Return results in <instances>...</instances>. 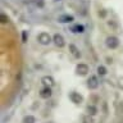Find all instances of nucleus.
Wrapping results in <instances>:
<instances>
[{
    "label": "nucleus",
    "mask_w": 123,
    "mask_h": 123,
    "mask_svg": "<svg viewBox=\"0 0 123 123\" xmlns=\"http://www.w3.org/2000/svg\"><path fill=\"white\" fill-rule=\"evenodd\" d=\"M53 40L54 42H55V45L56 46H59V48H62V46H64V38L60 36V35H54V37H53Z\"/></svg>",
    "instance_id": "9"
},
{
    "label": "nucleus",
    "mask_w": 123,
    "mask_h": 123,
    "mask_svg": "<svg viewBox=\"0 0 123 123\" xmlns=\"http://www.w3.org/2000/svg\"><path fill=\"white\" fill-rule=\"evenodd\" d=\"M69 53H71L72 55L76 58V59H80V58H81L80 50L77 49V46H76V45H73V44H69Z\"/></svg>",
    "instance_id": "6"
},
{
    "label": "nucleus",
    "mask_w": 123,
    "mask_h": 123,
    "mask_svg": "<svg viewBox=\"0 0 123 123\" xmlns=\"http://www.w3.org/2000/svg\"><path fill=\"white\" fill-rule=\"evenodd\" d=\"M76 71H77V73H78V74H81V76H86L87 73H88V65L85 64V63H80V64L76 67Z\"/></svg>",
    "instance_id": "4"
},
{
    "label": "nucleus",
    "mask_w": 123,
    "mask_h": 123,
    "mask_svg": "<svg viewBox=\"0 0 123 123\" xmlns=\"http://www.w3.org/2000/svg\"><path fill=\"white\" fill-rule=\"evenodd\" d=\"M82 123H94V119H92L91 115H85V117L82 118Z\"/></svg>",
    "instance_id": "13"
},
{
    "label": "nucleus",
    "mask_w": 123,
    "mask_h": 123,
    "mask_svg": "<svg viewBox=\"0 0 123 123\" xmlns=\"http://www.w3.org/2000/svg\"><path fill=\"white\" fill-rule=\"evenodd\" d=\"M106 46L108 48H110V49H117L118 46H119V41H118V38L117 37H108L106 38Z\"/></svg>",
    "instance_id": "3"
},
{
    "label": "nucleus",
    "mask_w": 123,
    "mask_h": 123,
    "mask_svg": "<svg viewBox=\"0 0 123 123\" xmlns=\"http://www.w3.org/2000/svg\"><path fill=\"white\" fill-rule=\"evenodd\" d=\"M87 86L90 90H96L99 87V80L96 76H91L90 78L87 80Z\"/></svg>",
    "instance_id": "2"
},
{
    "label": "nucleus",
    "mask_w": 123,
    "mask_h": 123,
    "mask_svg": "<svg viewBox=\"0 0 123 123\" xmlns=\"http://www.w3.org/2000/svg\"><path fill=\"white\" fill-rule=\"evenodd\" d=\"M37 41L40 42L41 45H49L50 42H51V37H50L49 33L42 32V33H40V35L37 36Z\"/></svg>",
    "instance_id": "1"
},
{
    "label": "nucleus",
    "mask_w": 123,
    "mask_h": 123,
    "mask_svg": "<svg viewBox=\"0 0 123 123\" xmlns=\"http://www.w3.org/2000/svg\"><path fill=\"white\" fill-rule=\"evenodd\" d=\"M51 94H53V92H51V87H46L45 86L40 91V96H41L42 99H49L50 96H51Z\"/></svg>",
    "instance_id": "7"
},
{
    "label": "nucleus",
    "mask_w": 123,
    "mask_h": 123,
    "mask_svg": "<svg viewBox=\"0 0 123 123\" xmlns=\"http://www.w3.org/2000/svg\"><path fill=\"white\" fill-rule=\"evenodd\" d=\"M73 30V32H83V27L82 26H77L74 27V28H72Z\"/></svg>",
    "instance_id": "14"
},
{
    "label": "nucleus",
    "mask_w": 123,
    "mask_h": 123,
    "mask_svg": "<svg viewBox=\"0 0 123 123\" xmlns=\"http://www.w3.org/2000/svg\"><path fill=\"white\" fill-rule=\"evenodd\" d=\"M23 123H36V118H35V115L32 114H28V115H25L23 117Z\"/></svg>",
    "instance_id": "11"
},
{
    "label": "nucleus",
    "mask_w": 123,
    "mask_h": 123,
    "mask_svg": "<svg viewBox=\"0 0 123 123\" xmlns=\"http://www.w3.org/2000/svg\"><path fill=\"white\" fill-rule=\"evenodd\" d=\"M69 100H71L72 103H74V104H80V103H82V96H81L78 92H76V91H72L71 94H69Z\"/></svg>",
    "instance_id": "5"
},
{
    "label": "nucleus",
    "mask_w": 123,
    "mask_h": 123,
    "mask_svg": "<svg viewBox=\"0 0 123 123\" xmlns=\"http://www.w3.org/2000/svg\"><path fill=\"white\" fill-rule=\"evenodd\" d=\"M42 83L45 85L46 87H51V86H54V80H53V77H50V76H45V77H42Z\"/></svg>",
    "instance_id": "8"
},
{
    "label": "nucleus",
    "mask_w": 123,
    "mask_h": 123,
    "mask_svg": "<svg viewBox=\"0 0 123 123\" xmlns=\"http://www.w3.org/2000/svg\"><path fill=\"white\" fill-rule=\"evenodd\" d=\"M86 110H87V113H88V115H96L98 114V108H96L94 104H90V105H87V108H86Z\"/></svg>",
    "instance_id": "10"
},
{
    "label": "nucleus",
    "mask_w": 123,
    "mask_h": 123,
    "mask_svg": "<svg viewBox=\"0 0 123 123\" xmlns=\"http://www.w3.org/2000/svg\"><path fill=\"white\" fill-rule=\"evenodd\" d=\"M106 72L108 71H106V68L104 67V65H99V67H98V73H99L100 76H105Z\"/></svg>",
    "instance_id": "12"
}]
</instances>
